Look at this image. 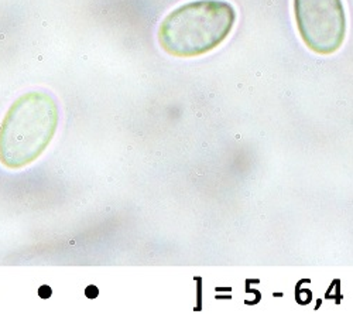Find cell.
I'll return each instance as SVG.
<instances>
[{
  "label": "cell",
  "instance_id": "obj_2",
  "mask_svg": "<svg viewBox=\"0 0 353 314\" xmlns=\"http://www.w3.org/2000/svg\"><path fill=\"white\" fill-rule=\"evenodd\" d=\"M58 125L60 106L50 92L23 94L0 124V163L10 170L34 163L50 146Z\"/></svg>",
  "mask_w": 353,
  "mask_h": 314
},
{
  "label": "cell",
  "instance_id": "obj_3",
  "mask_svg": "<svg viewBox=\"0 0 353 314\" xmlns=\"http://www.w3.org/2000/svg\"><path fill=\"white\" fill-rule=\"evenodd\" d=\"M294 20L303 43L318 55L335 54L347 32L342 0H292Z\"/></svg>",
  "mask_w": 353,
  "mask_h": 314
},
{
  "label": "cell",
  "instance_id": "obj_1",
  "mask_svg": "<svg viewBox=\"0 0 353 314\" xmlns=\"http://www.w3.org/2000/svg\"><path fill=\"white\" fill-rule=\"evenodd\" d=\"M238 20L228 0H192L170 12L159 27V44L176 59H195L218 48Z\"/></svg>",
  "mask_w": 353,
  "mask_h": 314
}]
</instances>
